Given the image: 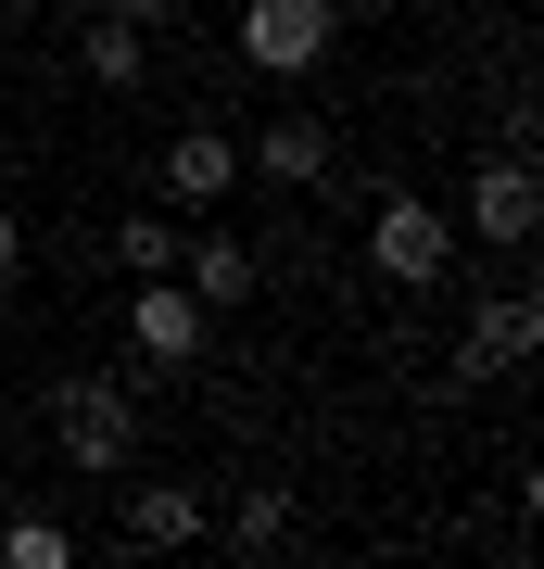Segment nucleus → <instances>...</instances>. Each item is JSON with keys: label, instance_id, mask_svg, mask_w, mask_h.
<instances>
[{"label": "nucleus", "instance_id": "1", "mask_svg": "<svg viewBox=\"0 0 544 569\" xmlns=\"http://www.w3.org/2000/svg\"><path fill=\"white\" fill-rule=\"evenodd\" d=\"M444 266H456V216L431 203V190L367 203V279H380V291H431Z\"/></svg>", "mask_w": 544, "mask_h": 569}, {"label": "nucleus", "instance_id": "2", "mask_svg": "<svg viewBox=\"0 0 544 569\" xmlns=\"http://www.w3.org/2000/svg\"><path fill=\"white\" fill-rule=\"evenodd\" d=\"M51 443H63V468L115 481V468L140 456V392L127 380H51Z\"/></svg>", "mask_w": 544, "mask_h": 569}, {"label": "nucleus", "instance_id": "3", "mask_svg": "<svg viewBox=\"0 0 544 569\" xmlns=\"http://www.w3.org/2000/svg\"><path fill=\"white\" fill-rule=\"evenodd\" d=\"M343 39V0H241V63L254 77H317Z\"/></svg>", "mask_w": 544, "mask_h": 569}, {"label": "nucleus", "instance_id": "4", "mask_svg": "<svg viewBox=\"0 0 544 569\" xmlns=\"http://www.w3.org/2000/svg\"><path fill=\"white\" fill-rule=\"evenodd\" d=\"M127 342H140V367H202V342H216V317L190 305V279L165 266V279L127 291Z\"/></svg>", "mask_w": 544, "mask_h": 569}, {"label": "nucleus", "instance_id": "5", "mask_svg": "<svg viewBox=\"0 0 544 569\" xmlns=\"http://www.w3.org/2000/svg\"><path fill=\"white\" fill-rule=\"evenodd\" d=\"M532 228H544V190H532V152H494V164H468V241L520 253Z\"/></svg>", "mask_w": 544, "mask_h": 569}, {"label": "nucleus", "instance_id": "6", "mask_svg": "<svg viewBox=\"0 0 544 569\" xmlns=\"http://www.w3.org/2000/svg\"><path fill=\"white\" fill-rule=\"evenodd\" d=\"M532 342H544V305H532V291H494V305L468 317V342H456V392H482V380H506V367H532Z\"/></svg>", "mask_w": 544, "mask_h": 569}, {"label": "nucleus", "instance_id": "7", "mask_svg": "<svg viewBox=\"0 0 544 569\" xmlns=\"http://www.w3.org/2000/svg\"><path fill=\"white\" fill-rule=\"evenodd\" d=\"M152 178H165V203H178V216H216L228 190H241V140H228V127H178Z\"/></svg>", "mask_w": 544, "mask_h": 569}, {"label": "nucleus", "instance_id": "8", "mask_svg": "<svg viewBox=\"0 0 544 569\" xmlns=\"http://www.w3.org/2000/svg\"><path fill=\"white\" fill-rule=\"evenodd\" d=\"M178 279H190V305H202V317H228V305H254V291H266V266H254V241L202 228V241H178Z\"/></svg>", "mask_w": 544, "mask_h": 569}, {"label": "nucleus", "instance_id": "9", "mask_svg": "<svg viewBox=\"0 0 544 569\" xmlns=\"http://www.w3.org/2000/svg\"><path fill=\"white\" fill-rule=\"evenodd\" d=\"M216 531V493L202 481H140L127 493V545H202Z\"/></svg>", "mask_w": 544, "mask_h": 569}, {"label": "nucleus", "instance_id": "10", "mask_svg": "<svg viewBox=\"0 0 544 569\" xmlns=\"http://www.w3.org/2000/svg\"><path fill=\"white\" fill-rule=\"evenodd\" d=\"M241 178H266V190H317V178H329V127H317V114H279V127L241 152Z\"/></svg>", "mask_w": 544, "mask_h": 569}, {"label": "nucleus", "instance_id": "11", "mask_svg": "<svg viewBox=\"0 0 544 569\" xmlns=\"http://www.w3.org/2000/svg\"><path fill=\"white\" fill-rule=\"evenodd\" d=\"M77 63L101 89H140V63H152V26H127V13H89V39H77Z\"/></svg>", "mask_w": 544, "mask_h": 569}, {"label": "nucleus", "instance_id": "12", "mask_svg": "<svg viewBox=\"0 0 544 569\" xmlns=\"http://www.w3.org/2000/svg\"><path fill=\"white\" fill-rule=\"evenodd\" d=\"M228 545H254V557H266V545H291V493H279V481L228 493Z\"/></svg>", "mask_w": 544, "mask_h": 569}, {"label": "nucleus", "instance_id": "13", "mask_svg": "<svg viewBox=\"0 0 544 569\" xmlns=\"http://www.w3.org/2000/svg\"><path fill=\"white\" fill-rule=\"evenodd\" d=\"M63 557H77L63 519H0V569H63Z\"/></svg>", "mask_w": 544, "mask_h": 569}, {"label": "nucleus", "instance_id": "14", "mask_svg": "<svg viewBox=\"0 0 544 569\" xmlns=\"http://www.w3.org/2000/svg\"><path fill=\"white\" fill-rule=\"evenodd\" d=\"M115 266H127V279H165V266H178V228H165V216H127L115 228Z\"/></svg>", "mask_w": 544, "mask_h": 569}, {"label": "nucleus", "instance_id": "15", "mask_svg": "<svg viewBox=\"0 0 544 569\" xmlns=\"http://www.w3.org/2000/svg\"><path fill=\"white\" fill-rule=\"evenodd\" d=\"M89 13H127V26H165L178 0H89Z\"/></svg>", "mask_w": 544, "mask_h": 569}, {"label": "nucleus", "instance_id": "16", "mask_svg": "<svg viewBox=\"0 0 544 569\" xmlns=\"http://www.w3.org/2000/svg\"><path fill=\"white\" fill-rule=\"evenodd\" d=\"M13 266H26V216L0 203V279H13Z\"/></svg>", "mask_w": 544, "mask_h": 569}, {"label": "nucleus", "instance_id": "17", "mask_svg": "<svg viewBox=\"0 0 544 569\" xmlns=\"http://www.w3.org/2000/svg\"><path fill=\"white\" fill-rule=\"evenodd\" d=\"M0 13H13V0H0Z\"/></svg>", "mask_w": 544, "mask_h": 569}]
</instances>
